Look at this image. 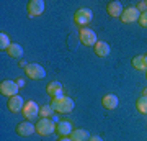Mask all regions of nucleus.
Wrapping results in <instances>:
<instances>
[{
  "mask_svg": "<svg viewBox=\"0 0 147 141\" xmlns=\"http://www.w3.org/2000/svg\"><path fill=\"white\" fill-rule=\"evenodd\" d=\"M33 133H36V125H33L31 121H21L20 125H16V135L23 136V138H26V136H31Z\"/></svg>",
  "mask_w": 147,
  "mask_h": 141,
  "instance_id": "10",
  "label": "nucleus"
},
{
  "mask_svg": "<svg viewBox=\"0 0 147 141\" xmlns=\"http://www.w3.org/2000/svg\"><path fill=\"white\" fill-rule=\"evenodd\" d=\"M142 97H147V85L142 89Z\"/></svg>",
  "mask_w": 147,
  "mask_h": 141,
  "instance_id": "27",
  "label": "nucleus"
},
{
  "mask_svg": "<svg viewBox=\"0 0 147 141\" xmlns=\"http://www.w3.org/2000/svg\"><path fill=\"white\" fill-rule=\"evenodd\" d=\"M123 5H121V2H118V0H113V2H110L108 5H106V12H108V15L111 16V18H118V16L123 15Z\"/></svg>",
  "mask_w": 147,
  "mask_h": 141,
  "instance_id": "13",
  "label": "nucleus"
},
{
  "mask_svg": "<svg viewBox=\"0 0 147 141\" xmlns=\"http://www.w3.org/2000/svg\"><path fill=\"white\" fill-rule=\"evenodd\" d=\"M74 131V125L69 120H61L57 123V128H56V133L59 136H70V133Z\"/></svg>",
  "mask_w": 147,
  "mask_h": 141,
  "instance_id": "14",
  "label": "nucleus"
},
{
  "mask_svg": "<svg viewBox=\"0 0 147 141\" xmlns=\"http://www.w3.org/2000/svg\"><path fill=\"white\" fill-rule=\"evenodd\" d=\"M139 16H141V12L137 10L136 7H127V8L123 10L121 21L126 23V25H129V23H136V21H139Z\"/></svg>",
  "mask_w": 147,
  "mask_h": 141,
  "instance_id": "9",
  "label": "nucleus"
},
{
  "mask_svg": "<svg viewBox=\"0 0 147 141\" xmlns=\"http://www.w3.org/2000/svg\"><path fill=\"white\" fill-rule=\"evenodd\" d=\"M53 115H54L53 105H41V108H39V116L41 118H49Z\"/></svg>",
  "mask_w": 147,
  "mask_h": 141,
  "instance_id": "20",
  "label": "nucleus"
},
{
  "mask_svg": "<svg viewBox=\"0 0 147 141\" xmlns=\"http://www.w3.org/2000/svg\"><path fill=\"white\" fill-rule=\"evenodd\" d=\"M72 141H88L90 135H88V131L84 130V128H75V130L70 133V136H69Z\"/></svg>",
  "mask_w": 147,
  "mask_h": 141,
  "instance_id": "17",
  "label": "nucleus"
},
{
  "mask_svg": "<svg viewBox=\"0 0 147 141\" xmlns=\"http://www.w3.org/2000/svg\"><path fill=\"white\" fill-rule=\"evenodd\" d=\"M44 7H46V3H44L42 0H30V2H28V5H26L28 16H30V18H34V16L42 15Z\"/></svg>",
  "mask_w": 147,
  "mask_h": 141,
  "instance_id": "8",
  "label": "nucleus"
},
{
  "mask_svg": "<svg viewBox=\"0 0 147 141\" xmlns=\"http://www.w3.org/2000/svg\"><path fill=\"white\" fill-rule=\"evenodd\" d=\"M88 141H103V140H101V136H90V138H88Z\"/></svg>",
  "mask_w": 147,
  "mask_h": 141,
  "instance_id": "25",
  "label": "nucleus"
},
{
  "mask_svg": "<svg viewBox=\"0 0 147 141\" xmlns=\"http://www.w3.org/2000/svg\"><path fill=\"white\" fill-rule=\"evenodd\" d=\"M132 67L137 69V71H146L147 66L144 63V56H136V58H132Z\"/></svg>",
  "mask_w": 147,
  "mask_h": 141,
  "instance_id": "19",
  "label": "nucleus"
},
{
  "mask_svg": "<svg viewBox=\"0 0 147 141\" xmlns=\"http://www.w3.org/2000/svg\"><path fill=\"white\" fill-rule=\"evenodd\" d=\"M39 108H41V107H39L34 100H28V102H25V107L21 110V113H23V116H25L28 121H31L33 118H36V116L39 115Z\"/></svg>",
  "mask_w": 147,
  "mask_h": 141,
  "instance_id": "6",
  "label": "nucleus"
},
{
  "mask_svg": "<svg viewBox=\"0 0 147 141\" xmlns=\"http://www.w3.org/2000/svg\"><path fill=\"white\" fill-rule=\"evenodd\" d=\"M136 108H137V112L147 115V97H139L136 100Z\"/></svg>",
  "mask_w": 147,
  "mask_h": 141,
  "instance_id": "21",
  "label": "nucleus"
},
{
  "mask_svg": "<svg viewBox=\"0 0 147 141\" xmlns=\"http://www.w3.org/2000/svg\"><path fill=\"white\" fill-rule=\"evenodd\" d=\"M51 105H53L54 112H57V113H62V115H67L74 110V100L70 97H54L51 100Z\"/></svg>",
  "mask_w": 147,
  "mask_h": 141,
  "instance_id": "1",
  "label": "nucleus"
},
{
  "mask_svg": "<svg viewBox=\"0 0 147 141\" xmlns=\"http://www.w3.org/2000/svg\"><path fill=\"white\" fill-rule=\"evenodd\" d=\"M139 25H141L142 28H147V12L141 13V16H139Z\"/></svg>",
  "mask_w": 147,
  "mask_h": 141,
  "instance_id": "23",
  "label": "nucleus"
},
{
  "mask_svg": "<svg viewBox=\"0 0 147 141\" xmlns=\"http://www.w3.org/2000/svg\"><path fill=\"white\" fill-rule=\"evenodd\" d=\"M0 94L5 97H15L18 95V82L15 80H2L0 82Z\"/></svg>",
  "mask_w": 147,
  "mask_h": 141,
  "instance_id": "7",
  "label": "nucleus"
},
{
  "mask_svg": "<svg viewBox=\"0 0 147 141\" xmlns=\"http://www.w3.org/2000/svg\"><path fill=\"white\" fill-rule=\"evenodd\" d=\"M7 54H8L10 58L20 59L21 56H23V48H21V44H18V43H11L10 46H8V49H7Z\"/></svg>",
  "mask_w": 147,
  "mask_h": 141,
  "instance_id": "18",
  "label": "nucleus"
},
{
  "mask_svg": "<svg viewBox=\"0 0 147 141\" xmlns=\"http://www.w3.org/2000/svg\"><path fill=\"white\" fill-rule=\"evenodd\" d=\"M144 63H146V66H147V56H144Z\"/></svg>",
  "mask_w": 147,
  "mask_h": 141,
  "instance_id": "28",
  "label": "nucleus"
},
{
  "mask_svg": "<svg viewBox=\"0 0 147 141\" xmlns=\"http://www.w3.org/2000/svg\"><path fill=\"white\" fill-rule=\"evenodd\" d=\"M57 125L54 123L53 118H41V120L36 123V133L39 136H49L53 135L54 131H56Z\"/></svg>",
  "mask_w": 147,
  "mask_h": 141,
  "instance_id": "2",
  "label": "nucleus"
},
{
  "mask_svg": "<svg viewBox=\"0 0 147 141\" xmlns=\"http://www.w3.org/2000/svg\"><path fill=\"white\" fill-rule=\"evenodd\" d=\"M110 44L106 41H98L95 44V54L98 56V58H106L108 54H110Z\"/></svg>",
  "mask_w": 147,
  "mask_h": 141,
  "instance_id": "16",
  "label": "nucleus"
},
{
  "mask_svg": "<svg viewBox=\"0 0 147 141\" xmlns=\"http://www.w3.org/2000/svg\"><path fill=\"white\" fill-rule=\"evenodd\" d=\"M7 107H8V110H10L11 113H18V112H21L23 107H25V100H23V97H20V95L10 97L8 102H7Z\"/></svg>",
  "mask_w": 147,
  "mask_h": 141,
  "instance_id": "11",
  "label": "nucleus"
},
{
  "mask_svg": "<svg viewBox=\"0 0 147 141\" xmlns=\"http://www.w3.org/2000/svg\"><path fill=\"white\" fill-rule=\"evenodd\" d=\"M93 18V12L90 10V8H79V10L75 12V15H74V23L80 28H85V26L88 25L90 21Z\"/></svg>",
  "mask_w": 147,
  "mask_h": 141,
  "instance_id": "3",
  "label": "nucleus"
},
{
  "mask_svg": "<svg viewBox=\"0 0 147 141\" xmlns=\"http://www.w3.org/2000/svg\"><path fill=\"white\" fill-rule=\"evenodd\" d=\"M10 38H8V35L7 33H0V51H7L8 49V46H10Z\"/></svg>",
  "mask_w": 147,
  "mask_h": 141,
  "instance_id": "22",
  "label": "nucleus"
},
{
  "mask_svg": "<svg viewBox=\"0 0 147 141\" xmlns=\"http://www.w3.org/2000/svg\"><path fill=\"white\" fill-rule=\"evenodd\" d=\"M79 40H80V43H82L84 46H88V48H95V44L98 43L96 41V33H95L92 28H88V26L80 28Z\"/></svg>",
  "mask_w": 147,
  "mask_h": 141,
  "instance_id": "4",
  "label": "nucleus"
},
{
  "mask_svg": "<svg viewBox=\"0 0 147 141\" xmlns=\"http://www.w3.org/2000/svg\"><path fill=\"white\" fill-rule=\"evenodd\" d=\"M25 74H26V77L33 79V80H39V79H44L46 77V71L42 66H39L38 63H30L25 67Z\"/></svg>",
  "mask_w": 147,
  "mask_h": 141,
  "instance_id": "5",
  "label": "nucleus"
},
{
  "mask_svg": "<svg viewBox=\"0 0 147 141\" xmlns=\"http://www.w3.org/2000/svg\"><path fill=\"white\" fill-rule=\"evenodd\" d=\"M136 8H137L139 12H141V13L147 12V0H142V2H139V3L136 5Z\"/></svg>",
  "mask_w": 147,
  "mask_h": 141,
  "instance_id": "24",
  "label": "nucleus"
},
{
  "mask_svg": "<svg viewBox=\"0 0 147 141\" xmlns=\"http://www.w3.org/2000/svg\"><path fill=\"white\" fill-rule=\"evenodd\" d=\"M118 104H119V100H118V97H116L115 94H106V95H103V99H101V105H103L106 110L118 108Z\"/></svg>",
  "mask_w": 147,
  "mask_h": 141,
  "instance_id": "15",
  "label": "nucleus"
},
{
  "mask_svg": "<svg viewBox=\"0 0 147 141\" xmlns=\"http://www.w3.org/2000/svg\"><path fill=\"white\" fill-rule=\"evenodd\" d=\"M57 141H72V140H70L69 136H61V138H59Z\"/></svg>",
  "mask_w": 147,
  "mask_h": 141,
  "instance_id": "26",
  "label": "nucleus"
},
{
  "mask_svg": "<svg viewBox=\"0 0 147 141\" xmlns=\"http://www.w3.org/2000/svg\"><path fill=\"white\" fill-rule=\"evenodd\" d=\"M46 92L51 97H62L64 95V87H62V84L61 82H57V80H53V82H49L46 85Z\"/></svg>",
  "mask_w": 147,
  "mask_h": 141,
  "instance_id": "12",
  "label": "nucleus"
}]
</instances>
